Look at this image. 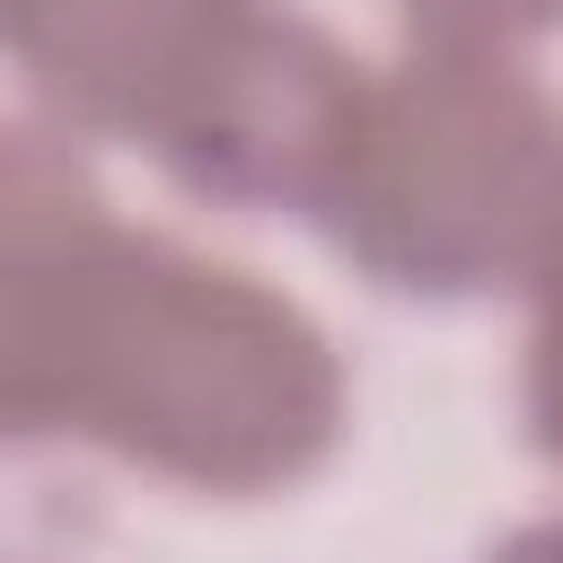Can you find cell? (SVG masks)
<instances>
[{
  "label": "cell",
  "instance_id": "obj_1",
  "mask_svg": "<svg viewBox=\"0 0 563 563\" xmlns=\"http://www.w3.org/2000/svg\"><path fill=\"white\" fill-rule=\"evenodd\" d=\"M0 440L246 501L325 466L343 361L273 282L123 229L70 132L0 114Z\"/></svg>",
  "mask_w": 563,
  "mask_h": 563
},
{
  "label": "cell",
  "instance_id": "obj_2",
  "mask_svg": "<svg viewBox=\"0 0 563 563\" xmlns=\"http://www.w3.org/2000/svg\"><path fill=\"white\" fill-rule=\"evenodd\" d=\"M0 53L62 114L167 158L211 202L317 211L361 62L273 0H0Z\"/></svg>",
  "mask_w": 563,
  "mask_h": 563
},
{
  "label": "cell",
  "instance_id": "obj_3",
  "mask_svg": "<svg viewBox=\"0 0 563 563\" xmlns=\"http://www.w3.org/2000/svg\"><path fill=\"white\" fill-rule=\"evenodd\" d=\"M317 220L378 290H528L563 246V97L510 53L413 44L361 88Z\"/></svg>",
  "mask_w": 563,
  "mask_h": 563
},
{
  "label": "cell",
  "instance_id": "obj_4",
  "mask_svg": "<svg viewBox=\"0 0 563 563\" xmlns=\"http://www.w3.org/2000/svg\"><path fill=\"white\" fill-rule=\"evenodd\" d=\"M413 44L440 53H519L563 26V0H396Z\"/></svg>",
  "mask_w": 563,
  "mask_h": 563
},
{
  "label": "cell",
  "instance_id": "obj_5",
  "mask_svg": "<svg viewBox=\"0 0 563 563\" xmlns=\"http://www.w3.org/2000/svg\"><path fill=\"white\" fill-rule=\"evenodd\" d=\"M528 290H537V317H528L519 413H528V440H537V457H554V466H563V246L545 255V273H537Z\"/></svg>",
  "mask_w": 563,
  "mask_h": 563
},
{
  "label": "cell",
  "instance_id": "obj_6",
  "mask_svg": "<svg viewBox=\"0 0 563 563\" xmlns=\"http://www.w3.org/2000/svg\"><path fill=\"white\" fill-rule=\"evenodd\" d=\"M484 563H563V519H537V528H519V537H501Z\"/></svg>",
  "mask_w": 563,
  "mask_h": 563
}]
</instances>
